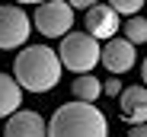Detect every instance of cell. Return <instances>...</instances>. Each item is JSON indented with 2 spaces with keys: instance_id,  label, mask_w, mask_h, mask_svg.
<instances>
[{
  "instance_id": "7",
  "label": "cell",
  "mask_w": 147,
  "mask_h": 137,
  "mask_svg": "<svg viewBox=\"0 0 147 137\" xmlns=\"http://www.w3.org/2000/svg\"><path fill=\"white\" fill-rule=\"evenodd\" d=\"M134 61H138V51H134V45L131 41H125V38H112V41H106V48H102V57H99V64H106V70L112 74V77H118V74H128L131 67H134Z\"/></svg>"
},
{
  "instance_id": "14",
  "label": "cell",
  "mask_w": 147,
  "mask_h": 137,
  "mask_svg": "<svg viewBox=\"0 0 147 137\" xmlns=\"http://www.w3.org/2000/svg\"><path fill=\"white\" fill-rule=\"evenodd\" d=\"M102 93H106V96H121V93H125V86H121L118 77H109V80L102 83Z\"/></svg>"
},
{
  "instance_id": "9",
  "label": "cell",
  "mask_w": 147,
  "mask_h": 137,
  "mask_svg": "<svg viewBox=\"0 0 147 137\" xmlns=\"http://www.w3.org/2000/svg\"><path fill=\"white\" fill-rule=\"evenodd\" d=\"M118 112H121V118L131 128L147 124V89L144 86H128L118 96Z\"/></svg>"
},
{
  "instance_id": "18",
  "label": "cell",
  "mask_w": 147,
  "mask_h": 137,
  "mask_svg": "<svg viewBox=\"0 0 147 137\" xmlns=\"http://www.w3.org/2000/svg\"><path fill=\"white\" fill-rule=\"evenodd\" d=\"M144 10H147V3H144Z\"/></svg>"
},
{
  "instance_id": "13",
  "label": "cell",
  "mask_w": 147,
  "mask_h": 137,
  "mask_svg": "<svg viewBox=\"0 0 147 137\" xmlns=\"http://www.w3.org/2000/svg\"><path fill=\"white\" fill-rule=\"evenodd\" d=\"M118 16H141V10H144V3H141V0H112V3H109Z\"/></svg>"
},
{
  "instance_id": "17",
  "label": "cell",
  "mask_w": 147,
  "mask_h": 137,
  "mask_svg": "<svg viewBox=\"0 0 147 137\" xmlns=\"http://www.w3.org/2000/svg\"><path fill=\"white\" fill-rule=\"evenodd\" d=\"M141 80H144V89H147V57H144V64H141Z\"/></svg>"
},
{
  "instance_id": "11",
  "label": "cell",
  "mask_w": 147,
  "mask_h": 137,
  "mask_svg": "<svg viewBox=\"0 0 147 137\" xmlns=\"http://www.w3.org/2000/svg\"><path fill=\"white\" fill-rule=\"evenodd\" d=\"M70 93H74V99H77V102H90V105H96V99L102 96V80H96L93 74L77 77V80L70 83Z\"/></svg>"
},
{
  "instance_id": "16",
  "label": "cell",
  "mask_w": 147,
  "mask_h": 137,
  "mask_svg": "<svg viewBox=\"0 0 147 137\" xmlns=\"http://www.w3.org/2000/svg\"><path fill=\"white\" fill-rule=\"evenodd\" d=\"M128 137H147V124H138V128H131V134Z\"/></svg>"
},
{
  "instance_id": "3",
  "label": "cell",
  "mask_w": 147,
  "mask_h": 137,
  "mask_svg": "<svg viewBox=\"0 0 147 137\" xmlns=\"http://www.w3.org/2000/svg\"><path fill=\"white\" fill-rule=\"evenodd\" d=\"M58 57H61V67L74 70L77 77H86L102 57V45L96 41L93 35L86 32H70L61 38V48H58Z\"/></svg>"
},
{
  "instance_id": "6",
  "label": "cell",
  "mask_w": 147,
  "mask_h": 137,
  "mask_svg": "<svg viewBox=\"0 0 147 137\" xmlns=\"http://www.w3.org/2000/svg\"><path fill=\"white\" fill-rule=\"evenodd\" d=\"M83 26H86V35H93L96 41H112V38H118V32H121L118 13H115L109 3L90 7L86 16H83Z\"/></svg>"
},
{
  "instance_id": "4",
  "label": "cell",
  "mask_w": 147,
  "mask_h": 137,
  "mask_svg": "<svg viewBox=\"0 0 147 137\" xmlns=\"http://www.w3.org/2000/svg\"><path fill=\"white\" fill-rule=\"evenodd\" d=\"M32 29L45 38H64L74 29V10L64 0H45V3H35L32 13Z\"/></svg>"
},
{
  "instance_id": "15",
  "label": "cell",
  "mask_w": 147,
  "mask_h": 137,
  "mask_svg": "<svg viewBox=\"0 0 147 137\" xmlns=\"http://www.w3.org/2000/svg\"><path fill=\"white\" fill-rule=\"evenodd\" d=\"M90 7H96L93 0H70V10H83V13H86Z\"/></svg>"
},
{
  "instance_id": "1",
  "label": "cell",
  "mask_w": 147,
  "mask_h": 137,
  "mask_svg": "<svg viewBox=\"0 0 147 137\" xmlns=\"http://www.w3.org/2000/svg\"><path fill=\"white\" fill-rule=\"evenodd\" d=\"M61 57L48 45H26L13 57V80L29 93H51L61 83Z\"/></svg>"
},
{
  "instance_id": "10",
  "label": "cell",
  "mask_w": 147,
  "mask_h": 137,
  "mask_svg": "<svg viewBox=\"0 0 147 137\" xmlns=\"http://www.w3.org/2000/svg\"><path fill=\"white\" fill-rule=\"evenodd\" d=\"M22 108V89L10 74H0V118H10Z\"/></svg>"
},
{
  "instance_id": "8",
  "label": "cell",
  "mask_w": 147,
  "mask_h": 137,
  "mask_svg": "<svg viewBox=\"0 0 147 137\" xmlns=\"http://www.w3.org/2000/svg\"><path fill=\"white\" fill-rule=\"evenodd\" d=\"M3 137H48V121L38 115V112L19 108L16 115H10V118H7Z\"/></svg>"
},
{
  "instance_id": "5",
  "label": "cell",
  "mask_w": 147,
  "mask_h": 137,
  "mask_svg": "<svg viewBox=\"0 0 147 137\" xmlns=\"http://www.w3.org/2000/svg\"><path fill=\"white\" fill-rule=\"evenodd\" d=\"M32 35V19L22 7H0V51H22Z\"/></svg>"
},
{
  "instance_id": "12",
  "label": "cell",
  "mask_w": 147,
  "mask_h": 137,
  "mask_svg": "<svg viewBox=\"0 0 147 137\" xmlns=\"http://www.w3.org/2000/svg\"><path fill=\"white\" fill-rule=\"evenodd\" d=\"M121 38L131 41V45H144V41H147V16H131V19H125V26H121Z\"/></svg>"
},
{
  "instance_id": "2",
  "label": "cell",
  "mask_w": 147,
  "mask_h": 137,
  "mask_svg": "<svg viewBox=\"0 0 147 137\" xmlns=\"http://www.w3.org/2000/svg\"><path fill=\"white\" fill-rule=\"evenodd\" d=\"M48 137H109V121L102 108L90 102H64L48 118Z\"/></svg>"
}]
</instances>
